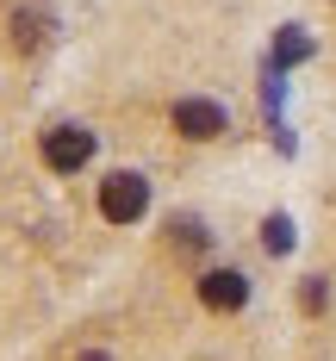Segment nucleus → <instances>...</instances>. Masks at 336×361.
<instances>
[{
	"label": "nucleus",
	"instance_id": "obj_1",
	"mask_svg": "<svg viewBox=\"0 0 336 361\" xmlns=\"http://www.w3.org/2000/svg\"><path fill=\"white\" fill-rule=\"evenodd\" d=\"M149 212V180L131 175V169H118V175L100 180V218L106 224H137Z\"/></svg>",
	"mask_w": 336,
	"mask_h": 361
},
{
	"label": "nucleus",
	"instance_id": "obj_2",
	"mask_svg": "<svg viewBox=\"0 0 336 361\" xmlns=\"http://www.w3.org/2000/svg\"><path fill=\"white\" fill-rule=\"evenodd\" d=\"M87 156H94V131H87V125H56V131H44V162H50L56 175L87 169Z\"/></svg>",
	"mask_w": 336,
	"mask_h": 361
},
{
	"label": "nucleus",
	"instance_id": "obj_3",
	"mask_svg": "<svg viewBox=\"0 0 336 361\" xmlns=\"http://www.w3.org/2000/svg\"><path fill=\"white\" fill-rule=\"evenodd\" d=\"M175 131L193 137V144H212L224 131V106H212V100H181L175 106Z\"/></svg>",
	"mask_w": 336,
	"mask_h": 361
},
{
	"label": "nucleus",
	"instance_id": "obj_4",
	"mask_svg": "<svg viewBox=\"0 0 336 361\" xmlns=\"http://www.w3.org/2000/svg\"><path fill=\"white\" fill-rule=\"evenodd\" d=\"M199 299H206L212 312H237V305L249 299V281H243L237 268H212V274H199Z\"/></svg>",
	"mask_w": 336,
	"mask_h": 361
},
{
	"label": "nucleus",
	"instance_id": "obj_5",
	"mask_svg": "<svg viewBox=\"0 0 336 361\" xmlns=\"http://www.w3.org/2000/svg\"><path fill=\"white\" fill-rule=\"evenodd\" d=\"M305 56H311V37L299 32V25H287V32L274 37V63H280V69H287V63H305Z\"/></svg>",
	"mask_w": 336,
	"mask_h": 361
},
{
	"label": "nucleus",
	"instance_id": "obj_6",
	"mask_svg": "<svg viewBox=\"0 0 336 361\" xmlns=\"http://www.w3.org/2000/svg\"><path fill=\"white\" fill-rule=\"evenodd\" d=\"M261 250H268V255H287V250H293V218H287V212H274L268 224H261Z\"/></svg>",
	"mask_w": 336,
	"mask_h": 361
},
{
	"label": "nucleus",
	"instance_id": "obj_7",
	"mask_svg": "<svg viewBox=\"0 0 336 361\" xmlns=\"http://www.w3.org/2000/svg\"><path fill=\"white\" fill-rule=\"evenodd\" d=\"M305 312H324V281H305Z\"/></svg>",
	"mask_w": 336,
	"mask_h": 361
}]
</instances>
